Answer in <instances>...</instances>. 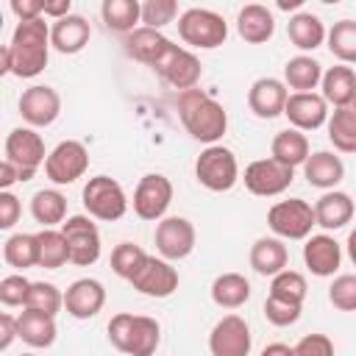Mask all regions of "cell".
<instances>
[{
    "label": "cell",
    "instance_id": "obj_1",
    "mask_svg": "<svg viewBox=\"0 0 356 356\" xmlns=\"http://www.w3.org/2000/svg\"><path fill=\"white\" fill-rule=\"evenodd\" d=\"M50 47H53L50 25L44 22V17L31 22H17L11 42L0 53V72L17 78H36L47 67Z\"/></svg>",
    "mask_w": 356,
    "mask_h": 356
},
{
    "label": "cell",
    "instance_id": "obj_2",
    "mask_svg": "<svg viewBox=\"0 0 356 356\" xmlns=\"http://www.w3.org/2000/svg\"><path fill=\"white\" fill-rule=\"evenodd\" d=\"M178 117L186 134L195 142H203L206 147L220 145L228 131V111L203 89H189L178 95Z\"/></svg>",
    "mask_w": 356,
    "mask_h": 356
},
{
    "label": "cell",
    "instance_id": "obj_3",
    "mask_svg": "<svg viewBox=\"0 0 356 356\" xmlns=\"http://www.w3.org/2000/svg\"><path fill=\"white\" fill-rule=\"evenodd\" d=\"M108 342L125 356H153L161 342V325L147 314L120 312L108 320Z\"/></svg>",
    "mask_w": 356,
    "mask_h": 356
},
{
    "label": "cell",
    "instance_id": "obj_4",
    "mask_svg": "<svg viewBox=\"0 0 356 356\" xmlns=\"http://www.w3.org/2000/svg\"><path fill=\"white\" fill-rule=\"evenodd\" d=\"M178 36L184 44L195 47V50H214L220 44H225L228 39V22L222 14L211 11V8H186L178 17Z\"/></svg>",
    "mask_w": 356,
    "mask_h": 356
},
{
    "label": "cell",
    "instance_id": "obj_5",
    "mask_svg": "<svg viewBox=\"0 0 356 356\" xmlns=\"http://www.w3.org/2000/svg\"><path fill=\"white\" fill-rule=\"evenodd\" d=\"M195 178L209 192H228L239 181V164L231 147L225 145H209L200 150L195 161Z\"/></svg>",
    "mask_w": 356,
    "mask_h": 356
},
{
    "label": "cell",
    "instance_id": "obj_6",
    "mask_svg": "<svg viewBox=\"0 0 356 356\" xmlns=\"http://www.w3.org/2000/svg\"><path fill=\"white\" fill-rule=\"evenodd\" d=\"M83 209L92 220H103V222H114L128 211V197L125 189L120 186V181L108 178V175H95L83 184L81 192Z\"/></svg>",
    "mask_w": 356,
    "mask_h": 356
},
{
    "label": "cell",
    "instance_id": "obj_7",
    "mask_svg": "<svg viewBox=\"0 0 356 356\" xmlns=\"http://www.w3.org/2000/svg\"><path fill=\"white\" fill-rule=\"evenodd\" d=\"M267 225L278 239H309L312 228L317 225L314 206L303 197L278 200L267 211Z\"/></svg>",
    "mask_w": 356,
    "mask_h": 356
},
{
    "label": "cell",
    "instance_id": "obj_8",
    "mask_svg": "<svg viewBox=\"0 0 356 356\" xmlns=\"http://www.w3.org/2000/svg\"><path fill=\"white\" fill-rule=\"evenodd\" d=\"M61 234L67 239L70 248V264L75 267H89L100 259L103 253V242H100V231L92 222L89 214H72L64 220Z\"/></svg>",
    "mask_w": 356,
    "mask_h": 356
},
{
    "label": "cell",
    "instance_id": "obj_9",
    "mask_svg": "<svg viewBox=\"0 0 356 356\" xmlns=\"http://www.w3.org/2000/svg\"><path fill=\"white\" fill-rule=\"evenodd\" d=\"M89 170V150L83 142L78 139H64L58 142L44 161V175L56 184V186H67L75 184L78 178H83Z\"/></svg>",
    "mask_w": 356,
    "mask_h": 356
},
{
    "label": "cell",
    "instance_id": "obj_10",
    "mask_svg": "<svg viewBox=\"0 0 356 356\" xmlns=\"http://www.w3.org/2000/svg\"><path fill=\"white\" fill-rule=\"evenodd\" d=\"M6 161L17 164L22 170V184L36 175V170L47 161L44 139L31 125H19L6 136Z\"/></svg>",
    "mask_w": 356,
    "mask_h": 356
},
{
    "label": "cell",
    "instance_id": "obj_11",
    "mask_svg": "<svg viewBox=\"0 0 356 356\" xmlns=\"http://www.w3.org/2000/svg\"><path fill=\"white\" fill-rule=\"evenodd\" d=\"M172 203V181L161 172H147L139 178L134 189V214L147 222L164 220L167 209Z\"/></svg>",
    "mask_w": 356,
    "mask_h": 356
},
{
    "label": "cell",
    "instance_id": "obj_12",
    "mask_svg": "<svg viewBox=\"0 0 356 356\" xmlns=\"http://www.w3.org/2000/svg\"><path fill=\"white\" fill-rule=\"evenodd\" d=\"M245 189L250 195H259V197H275L281 192H286L295 181V170L275 161L273 156L270 159H256L245 167Z\"/></svg>",
    "mask_w": 356,
    "mask_h": 356
},
{
    "label": "cell",
    "instance_id": "obj_13",
    "mask_svg": "<svg viewBox=\"0 0 356 356\" xmlns=\"http://www.w3.org/2000/svg\"><path fill=\"white\" fill-rule=\"evenodd\" d=\"M156 250L161 259L167 261H181L195 250L197 242V231L186 217H164L156 222V234H153Z\"/></svg>",
    "mask_w": 356,
    "mask_h": 356
},
{
    "label": "cell",
    "instance_id": "obj_14",
    "mask_svg": "<svg viewBox=\"0 0 356 356\" xmlns=\"http://www.w3.org/2000/svg\"><path fill=\"white\" fill-rule=\"evenodd\" d=\"M253 348V334L245 317L225 314L214 323L209 334V353L211 356H248Z\"/></svg>",
    "mask_w": 356,
    "mask_h": 356
},
{
    "label": "cell",
    "instance_id": "obj_15",
    "mask_svg": "<svg viewBox=\"0 0 356 356\" xmlns=\"http://www.w3.org/2000/svg\"><path fill=\"white\" fill-rule=\"evenodd\" d=\"M153 70H156L172 89H178V95H181V92H189V89H197L200 75H203L200 58H197L192 50L181 47V44H172L170 53H167Z\"/></svg>",
    "mask_w": 356,
    "mask_h": 356
},
{
    "label": "cell",
    "instance_id": "obj_16",
    "mask_svg": "<svg viewBox=\"0 0 356 356\" xmlns=\"http://www.w3.org/2000/svg\"><path fill=\"white\" fill-rule=\"evenodd\" d=\"M61 114V95L47 83H33L19 95V117L31 128H47Z\"/></svg>",
    "mask_w": 356,
    "mask_h": 356
},
{
    "label": "cell",
    "instance_id": "obj_17",
    "mask_svg": "<svg viewBox=\"0 0 356 356\" xmlns=\"http://www.w3.org/2000/svg\"><path fill=\"white\" fill-rule=\"evenodd\" d=\"M139 295L147 298H170L178 289V270L161 259V256H147L145 264L136 270V275L128 281Z\"/></svg>",
    "mask_w": 356,
    "mask_h": 356
},
{
    "label": "cell",
    "instance_id": "obj_18",
    "mask_svg": "<svg viewBox=\"0 0 356 356\" xmlns=\"http://www.w3.org/2000/svg\"><path fill=\"white\" fill-rule=\"evenodd\" d=\"M328 103L323 95L317 92H289V100H286V108H284V117L289 120V128H298V131H317L328 122Z\"/></svg>",
    "mask_w": 356,
    "mask_h": 356
},
{
    "label": "cell",
    "instance_id": "obj_19",
    "mask_svg": "<svg viewBox=\"0 0 356 356\" xmlns=\"http://www.w3.org/2000/svg\"><path fill=\"white\" fill-rule=\"evenodd\" d=\"M289 100V89L281 78H256L248 89V108L259 117V120H275L284 114Z\"/></svg>",
    "mask_w": 356,
    "mask_h": 356
},
{
    "label": "cell",
    "instance_id": "obj_20",
    "mask_svg": "<svg viewBox=\"0 0 356 356\" xmlns=\"http://www.w3.org/2000/svg\"><path fill=\"white\" fill-rule=\"evenodd\" d=\"M106 306V286L97 278H78L64 292V312L75 320H92Z\"/></svg>",
    "mask_w": 356,
    "mask_h": 356
},
{
    "label": "cell",
    "instance_id": "obj_21",
    "mask_svg": "<svg viewBox=\"0 0 356 356\" xmlns=\"http://www.w3.org/2000/svg\"><path fill=\"white\" fill-rule=\"evenodd\" d=\"M303 264L312 275L331 278L342 264V245L331 234H312L303 245Z\"/></svg>",
    "mask_w": 356,
    "mask_h": 356
},
{
    "label": "cell",
    "instance_id": "obj_22",
    "mask_svg": "<svg viewBox=\"0 0 356 356\" xmlns=\"http://www.w3.org/2000/svg\"><path fill=\"white\" fill-rule=\"evenodd\" d=\"M122 44H125V53H128L131 58H136V61H142V64H147V67H156V64L170 53V47H172L175 42L167 39L161 31H153V28L139 25L136 31H131V33L122 39Z\"/></svg>",
    "mask_w": 356,
    "mask_h": 356
},
{
    "label": "cell",
    "instance_id": "obj_23",
    "mask_svg": "<svg viewBox=\"0 0 356 356\" xmlns=\"http://www.w3.org/2000/svg\"><path fill=\"white\" fill-rule=\"evenodd\" d=\"M356 214V206H353V197L342 189H328L317 197L314 203V220L317 225L328 234V231H339L345 228Z\"/></svg>",
    "mask_w": 356,
    "mask_h": 356
},
{
    "label": "cell",
    "instance_id": "obj_24",
    "mask_svg": "<svg viewBox=\"0 0 356 356\" xmlns=\"http://www.w3.org/2000/svg\"><path fill=\"white\" fill-rule=\"evenodd\" d=\"M89 39H92V28L81 14H70L64 19L50 22V42H53V50L61 56L81 53L89 44Z\"/></svg>",
    "mask_w": 356,
    "mask_h": 356
},
{
    "label": "cell",
    "instance_id": "obj_25",
    "mask_svg": "<svg viewBox=\"0 0 356 356\" xmlns=\"http://www.w3.org/2000/svg\"><path fill=\"white\" fill-rule=\"evenodd\" d=\"M303 178L309 186H317L323 192L337 189L345 178V161L334 150H314L303 164Z\"/></svg>",
    "mask_w": 356,
    "mask_h": 356
},
{
    "label": "cell",
    "instance_id": "obj_26",
    "mask_svg": "<svg viewBox=\"0 0 356 356\" xmlns=\"http://www.w3.org/2000/svg\"><path fill=\"white\" fill-rule=\"evenodd\" d=\"M236 33L248 44H264L275 33V17L261 3H248L236 14Z\"/></svg>",
    "mask_w": 356,
    "mask_h": 356
},
{
    "label": "cell",
    "instance_id": "obj_27",
    "mask_svg": "<svg viewBox=\"0 0 356 356\" xmlns=\"http://www.w3.org/2000/svg\"><path fill=\"white\" fill-rule=\"evenodd\" d=\"M250 267L253 273L264 275V278H273L278 273L286 270L289 264V250L284 245V239L278 236H259L253 245H250Z\"/></svg>",
    "mask_w": 356,
    "mask_h": 356
},
{
    "label": "cell",
    "instance_id": "obj_28",
    "mask_svg": "<svg viewBox=\"0 0 356 356\" xmlns=\"http://www.w3.org/2000/svg\"><path fill=\"white\" fill-rule=\"evenodd\" d=\"M286 36H289V42H292L300 53L309 56L312 50H317V47L325 42L328 31H325V25H323V19H320L317 14H312V11H298V14H292L289 22H286Z\"/></svg>",
    "mask_w": 356,
    "mask_h": 356
},
{
    "label": "cell",
    "instance_id": "obj_29",
    "mask_svg": "<svg viewBox=\"0 0 356 356\" xmlns=\"http://www.w3.org/2000/svg\"><path fill=\"white\" fill-rule=\"evenodd\" d=\"M320 95L325 97L328 106L339 108V106H348L350 100H356V72L348 67V64H337V67H328L323 72V81H320Z\"/></svg>",
    "mask_w": 356,
    "mask_h": 356
},
{
    "label": "cell",
    "instance_id": "obj_30",
    "mask_svg": "<svg viewBox=\"0 0 356 356\" xmlns=\"http://www.w3.org/2000/svg\"><path fill=\"white\" fill-rule=\"evenodd\" d=\"M270 156H273L275 161L292 167V170H295V167H303L306 159L312 156L306 134L298 131V128H284V131H278V134L273 136V142H270Z\"/></svg>",
    "mask_w": 356,
    "mask_h": 356
},
{
    "label": "cell",
    "instance_id": "obj_31",
    "mask_svg": "<svg viewBox=\"0 0 356 356\" xmlns=\"http://www.w3.org/2000/svg\"><path fill=\"white\" fill-rule=\"evenodd\" d=\"M323 72L325 70L314 56L298 53L284 64V83L286 89H295V92H314L323 81Z\"/></svg>",
    "mask_w": 356,
    "mask_h": 356
},
{
    "label": "cell",
    "instance_id": "obj_32",
    "mask_svg": "<svg viewBox=\"0 0 356 356\" xmlns=\"http://www.w3.org/2000/svg\"><path fill=\"white\" fill-rule=\"evenodd\" d=\"M328 139L334 145V150L339 153H356V100H350L348 106H339L328 114Z\"/></svg>",
    "mask_w": 356,
    "mask_h": 356
},
{
    "label": "cell",
    "instance_id": "obj_33",
    "mask_svg": "<svg viewBox=\"0 0 356 356\" xmlns=\"http://www.w3.org/2000/svg\"><path fill=\"white\" fill-rule=\"evenodd\" d=\"M17 328H19V339L31 348H50L58 334L56 317H47L31 309H22V314L17 317Z\"/></svg>",
    "mask_w": 356,
    "mask_h": 356
},
{
    "label": "cell",
    "instance_id": "obj_34",
    "mask_svg": "<svg viewBox=\"0 0 356 356\" xmlns=\"http://www.w3.org/2000/svg\"><path fill=\"white\" fill-rule=\"evenodd\" d=\"M211 300L220 309H239L250 300V281L242 273H220L211 281Z\"/></svg>",
    "mask_w": 356,
    "mask_h": 356
},
{
    "label": "cell",
    "instance_id": "obj_35",
    "mask_svg": "<svg viewBox=\"0 0 356 356\" xmlns=\"http://www.w3.org/2000/svg\"><path fill=\"white\" fill-rule=\"evenodd\" d=\"M100 17H103L108 31L128 36L142 22V3H136V0H106L100 6Z\"/></svg>",
    "mask_w": 356,
    "mask_h": 356
},
{
    "label": "cell",
    "instance_id": "obj_36",
    "mask_svg": "<svg viewBox=\"0 0 356 356\" xmlns=\"http://www.w3.org/2000/svg\"><path fill=\"white\" fill-rule=\"evenodd\" d=\"M31 217L42 228H56L64 225L67 220V197L58 189H39L31 197Z\"/></svg>",
    "mask_w": 356,
    "mask_h": 356
},
{
    "label": "cell",
    "instance_id": "obj_37",
    "mask_svg": "<svg viewBox=\"0 0 356 356\" xmlns=\"http://www.w3.org/2000/svg\"><path fill=\"white\" fill-rule=\"evenodd\" d=\"M3 259L8 267H17V270L39 267V236L36 234H11L3 242Z\"/></svg>",
    "mask_w": 356,
    "mask_h": 356
},
{
    "label": "cell",
    "instance_id": "obj_38",
    "mask_svg": "<svg viewBox=\"0 0 356 356\" xmlns=\"http://www.w3.org/2000/svg\"><path fill=\"white\" fill-rule=\"evenodd\" d=\"M36 236H39V267L58 270L70 261V248L61 228H42Z\"/></svg>",
    "mask_w": 356,
    "mask_h": 356
},
{
    "label": "cell",
    "instance_id": "obj_39",
    "mask_svg": "<svg viewBox=\"0 0 356 356\" xmlns=\"http://www.w3.org/2000/svg\"><path fill=\"white\" fill-rule=\"evenodd\" d=\"M328 50L339 64H356V19H339L328 28Z\"/></svg>",
    "mask_w": 356,
    "mask_h": 356
},
{
    "label": "cell",
    "instance_id": "obj_40",
    "mask_svg": "<svg viewBox=\"0 0 356 356\" xmlns=\"http://www.w3.org/2000/svg\"><path fill=\"white\" fill-rule=\"evenodd\" d=\"M22 309H31V312L56 317L64 309V292L56 284H50V281H31V292H28Z\"/></svg>",
    "mask_w": 356,
    "mask_h": 356
},
{
    "label": "cell",
    "instance_id": "obj_41",
    "mask_svg": "<svg viewBox=\"0 0 356 356\" xmlns=\"http://www.w3.org/2000/svg\"><path fill=\"white\" fill-rule=\"evenodd\" d=\"M270 295H273V298H281V300H289V303L303 306V300H306V295H309V284H306L303 273H298V270H289V267H286L284 273L273 275V281H270Z\"/></svg>",
    "mask_w": 356,
    "mask_h": 356
},
{
    "label": "cell",
    "instance_id": "obj_42",
    "mask_svg": "<svg viewBox=\"0 0 356 356\" xmlns=\"http://www.w3.org/2000/svg\"><path fill=\"white\" fill-rule=\"evenodd\" d=\"M147 256H150V253H145L139 245H134V242H120V245L111 250V270H114L120 278L131 281V278L136 275V270L145 264Z\"/></svg>",
    "mask_w": 356,
    "mask_h": 356
},
{
    "label": "cell",
    "instance_id": "obj_43",
    "mask_svg": "<svg viewBox=\"0 0 356 356\" xmlns=\"http://www.w3.org/2000/svg\"><path fill=\"white\" fill-rule=\"evenodd\" d=\"M328 300L339 312H356V273L334 275L328 286Z\"/></svg>",
    "mask_w": 356,
    "mask_h": 356
},
{
    "label": "cell",
    "instance_id": "obj_44",
    "mask_svg": "<svg viewBox=\"0 0 356 356\" xmlns=\"http://www.w3.org/2000/svg\"><path fill=\"white\" fill-rule=\"evenodd\" d=\"M175 17H181L175 0H147V3H142V25L145 28L161 31L164 25L175 22Z\"/></svg>",
    "mask_w": 356,
    "mask_h": 356
},
{
    "label": "cell",
    "instance_id": "obj_45",
    "mask_svg": "<svg viewBox=\"0 0 356 356\" xmlns=\"http://www.w3.org/2000/svg\"><path fill=\"white\" fill-rule=\"evenodd\" d=\"M261 312H264V317H267V323H270V325H275V328H286V325H295V323L300 320L303 306L267 295V300H264V309H261Z\"/></svg>",
    "mask_w": 356,
    "mask_h": 356
},
{
    "label": "cell",
    "instance_id": "obj_46",
    "mask_svg": "<svg viewBox=\"0 0 356 356\" xmlns=\"http://www.w3.org/2000/svg\"><path fill=\"white\" fill-rule=\"evenodd\" d=\"M31 292V281L19 273L14 275H6L0 281V303L3 306H25V298Z\"/></svg>",
    "mask_w": 356,
    "mask_h": 356
},
{
    "label": "cell",
    "instance_id": "obj_47",
    "mask_svg": "<svg viewBox=\"0 0 356 356\" xmlns=\"http://www.w3.org/2000/svg\"><path fill=\"white\" fill-rule=\"evenodd\" d=\"M292 356H334V342L325 334H306L292 345Z\"/></svg>",
    "mask_w": 356,
    "mask_h": 356
},
{
    "label": "cell",
    "instance_id": "obj_48",
    "mask_svg": "<svg viewBox=\"0 0 356 356\" xmlns=\"http://www.w3.org/2000/svg\"><path fill=\"white\" fill-rule=\"evenodd\" d=\"M19 214H22V203L14 192H0V228L8 231L19 222Z\"/></svg>",
    "mask_w": 356,
    "mask_h": 356
},
{
    "label": "cell",
    "instance_id": "obj_49",
    "mask_svg": "<svg viewBox=\"0 0 356 356\" xmlns=\"http://www.w3.org/2000/svg\"><path fill=\"white\" fill-rule=\"evenodd\" d=\"M8 8L19 22H31V19L44 17V0H11Z\"/></svg>",
    "mask_w": 356,
    "mask_h": 356
},
{
    "label": "cell",
    "instance_id": "obj_50",
    "mask_svg": "<svg viewBox=\"0 0 356 356\" xmlns=\"http://www.w3.org/2000/svg\"><path fill=\"white\" fill-rule=\"evenodd\" d=\"M14 339H19L17 317H11V314L6 312V314H0V350H8Z\"/></svg>",
    "mask_w": 356,
    "mask_h": 356
},
{
    "label": "cell",
    "instance_id": "obj_51",
    "mask_svg": "<svg viewBox=\"0 0 356 356\" xmlns=\"http://www.w3.org/2000/svg\"><path fill=\"white\" fill-rule=\"evenodd\" d=\"M19 181H22V170L3 159L0 161V192H11V186L19 184Z\"/></svg>",
    "mask_w": 356,
    "mask_h": 356
},
{
    "label": "cell",
    "instance_id": "obj_52",
    "mask_svg": "<svg viewBox=\"0 0 356 356\" xmlns=\"http://www.w3.org/2000/svg\"><path fill=\"white\" fill-rule=\"evenodd\" d=\"M72 14V0H53V3H44V17H50L53 22L56 19H64Z\"/></svg>",
    "mask_w": 356,
    "mask_h": 356
},
{
    "label": "cell",
    "instance_id": "obj_53",
    "mask_svg": "<svg viewBox=\"0 0 356 356\" xmlns=\"http://www.w3.org/2000/svg\"><path fill=\"white\" fill-rule=\"evenodd\" d=\"M259 356H292V348L289 345H284V342H270V345H264L261 348V353Z\"/></svg>",
    "mask_w": 356,
    "mask_h": 356
},
{
    "label": "cell",
    "instance_id": "obj_54",
    "mask_svg": "<svg viewBox=\"0 0 356 356\" xmlns=\"http://www.w3.org/2000/svg\"><path fill=\"white\" fill-rule=\"evenodd\" d=\"M345 250H348V259L353 261V267H356V228L348 234V242H345Z\"/></svg>",
    "mask_w": 356,
    "mask_h": 356
},
{
    "label": "cell",
    "instance_id": "obj_55",
    "mask_svg": "<svg viewBox=\"0 0 356 356\" xmlns=\"http://www.w3.org/2000/svg\"><path fill=\"white\" fill-rule=\"evenodd\" d=\"M300 6H303V0H289V3L281 0V3H278V8H284V11H289V8H300Z\"/></svg>",
    "mask_w": 356,
    "mask_h": 356
},
{
    "label": "cell",
    "instance_id": "obj_56",
    "mask_svg": "<svg viewBox=\"0 0 356 356\" xmlns=\"http://www.w3.org/2000/svg\"><path fill=\"white\" fill-rule=\"evenodd\" d=\"M19 356H36V353H19Z\"/></svg>",
    "mask_w": 356,
    "mask_h": 356
}]
</instances>
